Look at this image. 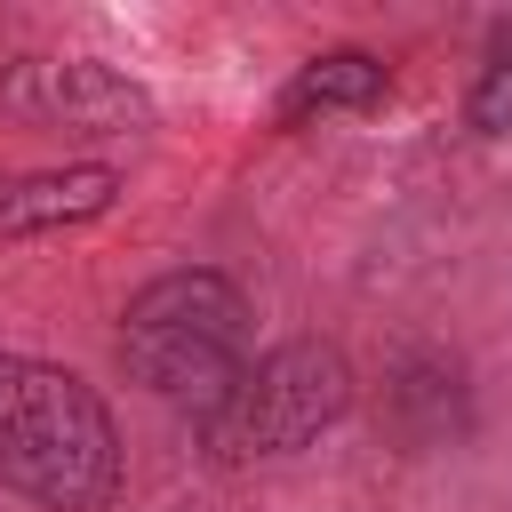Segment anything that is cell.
Listing matches in <instances>:
<instances>
[{
    "mask_svg": "<svg viewBox=\"0 0 512 512\" xmlns=\"http://www.w3.org/2000/svg\"><path fill=\"white\" fill-rule=\"evenodd\" d=\"M120 360L144 392L192 400L200 416L240 384L248 368V304L224 272H168L120 312Z\"/></svg>",
    "mask_w": 512,
    "mask_h": 512,
    "instance_id": "7a4b0ae2",
    "label": "cell"
},
{
    "mask_svg": "<svg viewBox=\"0 0 512 512\" xmlns=\"http://www.w3.org/2000/svg\"><path fill=\"white\" fill-rule=\"evenodd\" d=\"M384 88H392V72H384V56H368V48H320V56H304L296 64V80L280 88V128H296V120H320V112H368V104H384Z\"/></svg>",
    "mask_w": 512,
    "mask_h": 512,
    "instance_id": "8992f818",
    "label": "cell"
},
{
    "mask_svg": "<svg viewBox=\"0 0 512 512\" xmlns=\"http://www.w3.org/2000/svg\"><path fill=\"white\" fill-rule=\"evenodd\" d=\"M352 408V368L336 344L296 336L272 344L264 360L240 368V384L200 416V448L216 464H256V456H288L304 440H320L336 416Z\"/></svg>",
    "mask_w": 512,
    "mask_h": 512,
    "instance_id": "3957f363",
    "label": "cell"
},
{
    "mask_svg": "<svg viewBox=\"0 0 512 512\" xmlns=\"http://www.w3.org/2000/svg\"><path fill=\"white\" fill-rule=\"evenodd\" d=\"M472 128L512 136V24H496V40H488V56H480V80H472Z\"/></svg>",
    "mask_w": 512,
    "mask_h": 512,
    "instance_id": "52a82bcc",
    "label": "cell"
},
{
    "mask_svg": "<svg viewBox=\"0 0 512 512\" xmlns=\"http://www.w3.org/2000/svg\"><path fill=\"white\" fill-rule=\"evenodd\" d=\"M0 488L48 512H104L120 496V432L72 368L0 352Z\"/></svg>",
    "mask_w": 512,
    "mask_h": 512,
    "instance_id": "6da1fadb",
    "label": "cell"
},
{
    "mask_svg": "<svg viewBox=\"0 0 512 512\" xmlns=\"http://www.w3.org/2000/svg\"><path fill=\"white\" fill-rule=\"evenodd\" d=\"M112 200H120L112 168H24V176H0V240L96 224Z\"/></svg>",
    "mask_w": 512,
    "mask_h": 512,
    "instance_id": "5b68a950",
    "label": "cell"
},
{
    "mask_svg": "<svg viewBox=\"0 0 512 512\" xmlns=\"http://www.w3.org/2000/svg\"><path fill=\"white\" fill-rule=\"evenodd\" d=\"M0 104L32 128H72V136H120L136 128L152 104L136 80H120L112 64H88V56H24L8 80H0Z\"/></svg>",
    "mask_w": 512,
    "mask_h": 512,
    "instance_id": "277c9868",
    "label": "cell"
}]
</instances>
